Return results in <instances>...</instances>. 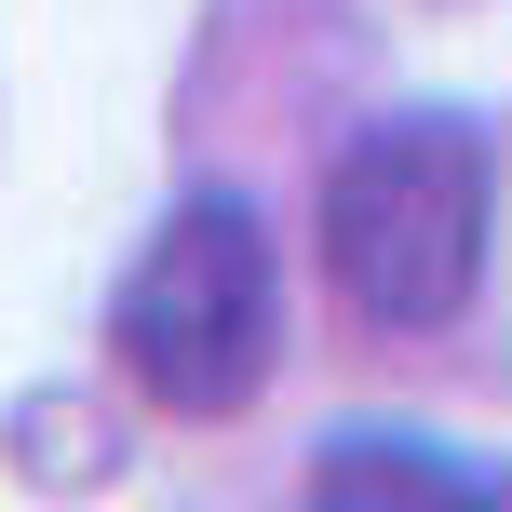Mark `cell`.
<instances>
[{"label":"cell","mask_w":512,"mask_h":512,"mask_svg":"<svg viewBox=\"0 0 512 512\" xmlns=\"http://www.w3.org/2000/svg\"><path fill=\"white\" fill-rule=\"evenodd\" d=\"M499 243V149L459 108H405L364 122L324 162V283L351 297V324L378 337H432L472 310Z\"/></svg>","instance_id":"obj_1"},{"label":"cell","mask_w":512,"mask_h":512,"mask_svg":"<svg viewBox=\"0 0 512 512\" xmlns=\"http://www.w3.org/2000/svg\"><path fill=\"white\" fill-rule=\"evenodd\" d=\"M108 351L162 418H243L283 364V256L256 230V203L189 189L135 243L122 297H108Z\"/></svg>","instance_id":"obj_2"},{"label":"cell","mask_w":512,"mask_h":512,"mask_svg":"<svg viewBox=\"0 0 512 512\" xmlns=\"http://www.w3.org/2000/svg\"><path fill=\"white\" fill-rule=\"evenodd\" d=\"M310 499L364 512V499H472V512H512V472L499 459H459V445H418V432H337L310 459Z\"/></svg>","instance_id":"obj_3"}]
</instances>
